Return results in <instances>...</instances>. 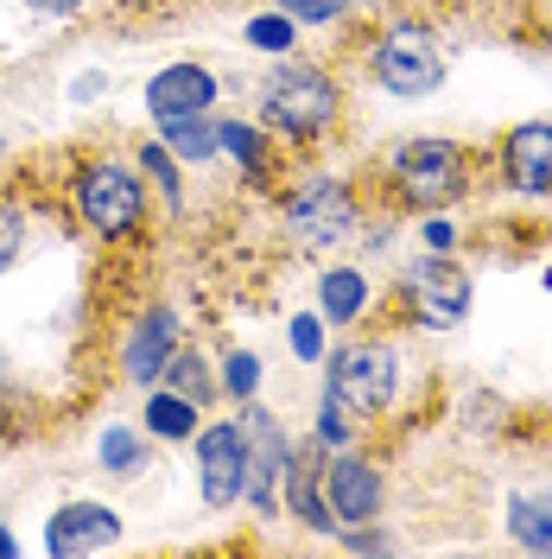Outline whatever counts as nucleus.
<instances>
[{
	"instance_id": "1",
	"label": "nucleus",
	"mask_w": 552,
	"mask_h": 559,
	"mask_svg": "<svg viewBox=\"0 0 552 559\" xmlns=\"http://www.w3.org/2000/svg\"><path fill=\"white\" fill-rule=\"evenodd\" d=\"M254 115L274 140H292V146H311L337 128L344 115V90L324 64H299V58H274L267 76L254 83Z\"/></svg>"
},
{
	"instance_id": "2",
	"label": "nucleus",
	"mask_w": 552,
	"mask_h": 559,
	"mask_svg": "<svg viewBox=\"0 0 552 559\" xmlns=\"http://www.w3.org/2000/svg\"><path fill=\"white\" fill-rule=\"evenodd\" d=\"M70 216L96 236V242H134L140 229H146V178L128 166V159H108V153H89V159H76V173H70Z\"/></svg>"
},
{
	"instance_id": "3",
	"label": "nucleus",
	"mask_w": 552,
	"mask_h": 559,
	"mask_svg": "<svg viewBox=\"0 0 552 559\" xmlns=\"http://www.w3.org/2000/svg\"><path fill=\"white\" fill-rule=\"evenodd\" d=\"M369 76H375L387 96H400V103H419V96H432L439 83H445V45L439 33L425 26V20H387L369 45Z\"/></svg>"
},
{
	"instance_id": "4",
	"label": "nucleus",
	"mask_w": 552,
	"mask_h": 559,
	"mask_svg": "<svg viewBox=\"0 0 552 559\" xmlns=\"http://www.w3.org/2000/svg\"><path fill=\"white\" fill-rule=\"evenodd\" d=\"M400 394V362L387 344H344L324 356V401L344 407L356 426L362 419H381Z\"/></svg>"
},
{
	"instance_id": "5",
	"label": "nucleus",
	"mask_w": 552,
	"mask_h": 559,
	"mask_svg": "<svg viewBox=\"0 0 552 559\" xmlns=\"http://www.w3.org/2000/svg\"><path fill=\"white\" fill-rule=\"evenodd\" d=\"M387 178H394V191L419 210H445L464 198V185H470V159H464V146L457 140H439V134H413L400 140L394 153H387Z\"/></svg>"
},
{
	"instance_id": "6",
	"label": "nucleus",
	"mask_w": 552,
	"mask_h": 559,
	"mask_svg": "<svg viewBox=\"0 0 552 559\" xmlns=\"http://www.w3.org/2000/svg\"><path fill=\"white\" fill-rule=\"evenodd\" d=\"M279 216H286V242L305 248V254H331V248H344L362 229L356 191H349L344 178H305V185H292V198H286Z\"/></svg>"
},
{
	"instance_id": "7",
	"label": "nucleus",
	"mask_w": 552,
	"mask_h": 559,
	"mask_svg": "<svg viewBox=\"0 0 552 559\" xmlns=\"http://www.w3.org/2000/svg\"><path fill=\"white\" fill-rule=\"evenodd\" d=\"M191 477H197V502L209 515H229L248 489V432L242 419H209L191 432Z\"/></svg>"
},
{
	"instance_id": "8",
	"label": "nucleus",
	"mask_w": 552,
	"mask_h": 559,
	"mask_svg": "<svg viewBox=\"0 0 552 559\" xmlns=\"http://www.w3.org/2000/svg\"><path fill=\"white\" fill-rule=\"evenodd\" d=\"M400 299L413 306V324L451 331V324L470 318V274H464L451 254L425 248V254H413V261L400 267Z\"/></svg>"
},
{
	"instance_id": "9",
	"label": "nucleus",
	"mask_w": 552,
	"mask_h": 559,
	"mask_svg": "<svg viewBox=\"0 0 552 559\" xmlns=\"http://www.w3.org/2000/svg\"><path fill=\"white\" fill-rule=\"evenodd\" d=\"M242 432H248V489H242V502L254 509V522H274V515H286V509H279V477H286L292 439H286L279 419L261 407V394L242 401Z\"/></svg>"
},
{
	"instance_id": "10",
	"label": "nucleus",
	"mask_w": 552,
	"mask_h": 559,
	"mask_svg": "<svg viewBox=\"0 0 552 559\" xmlns=\"http://www.w3.org/2000/svg\"><path fill=\"white\" fill-rule=\"evenodd\" d=\"M317 489H324V502H331V515L337 527H362L381 515V502H387V489H381V471L369 457L356 452V445H337V452L317 457Z\"/></svg>"
},
{
	"instance_id": "11",
	"label": "nucleus",
	"mask_w": 552,
	"mask_h": 559,
	"mask_svg": "<svg viewBox=\"0 0 552 559\" xmlns=\"http://www.w3.org/2000/svg\"><path fill=\"white\" fill-rule=\"evenodd\" d=\"M121 547V509L103 496H70L45 515V554L51 559H89Z\"/></svg>"
},
{
	"instance_id": "12",
	"label": "nucleus",
	"mask_w": 552,
	"mask_h": 559,
	"mask_svg": "<svg viewBox=\"0 0 552 559\" xmlns=\"http://www.w3.org/2000/svg\"><path fill=\"white\" fill-rule=\"evenodd\" d=\"M216 96H223V76L197 58H172L146 76L140 103H146V121H178V115H216Z\"/></svg>"
},
{
	"instance_id": "13",
	"label": "nucleus",
	"mask_w": 552,
	"mask_h": 559,
	"mask_svg": "<svg viewBox=\"0 0 552 559\" xmlns=\"http://www.w3.org/2000/svg\"><path fill=\"white\" fill-rule=\"evenodd\" d=\"M184 344V318L172 306H146V312L128 324V337H121V376L134 388H153L166 376V362H172V349Z\"/></svg>"
},
{
	"instance_id": "14",
	"label": "nucleus",
	"mask_w": 552,
	"mask_h": 559,
	"mask_svg": "<svg viewBox=\"0 0 552 559\" xmlns=\"http://www.w3.org/2000/svg\"><path fill=\"white\" fill-rule=\"evenodd\" d=\"M317 457H324V445H317V439L292 445V457H286V477H279V509H286L299 527L324 534V540H337V515H331V502H324V489H317Z\"/></svg>"
},
{
	"instance_id": "15",
	"label": "nucleus",
	"mask_w": 552,
	"mask_h": 559,
	"mask_svg": "<svg viewBox=\"0 0 552 559\" xmlns=\"http://www.w3.org/2000/svg\"><path fill=\"white\" fill-rule=\"evenodd\" d=\"M502 178L520 198H552V121H520L502 140Z\"/></svg>"
},
{
	"instance_id": "16",
	"label": "nucleus",
	"mask_w": 552,
	"mask_h": 559,
	"mask_svg": "<svg viewBox=\"0 0 552 559\" xmlns=\"http://www.w3.org/2000/svg\"><path fill=\"white\" fill-rule=\"evenodd\" d=\"M146 464H153V432H146V426L108 419L103 432H96V471H103V477L134 484V477H146Z\"/></svg>"
},
{
	"instance_id": "17",
	"label": "nucleus",
	"mask_w": 552,
	"mask_h": 559,
	"mask_svg": "<svg viewBox=\"0 0 552 559\" xmlns=\"http://www.w3.org/2000/svg\"><path fill=\"white\" fill-rule=\"evenodd\" d=\"M140 426H146L153 439H166V445H191V432L204 426V407H197V401H184L178 388L153 382V388H146V407H140Z\"/></svg>"
},
{
	"instance_id": "18",
	"label": "nucleus",
	"mask_w": 552,
	"mask_h": 559,
	"mask_svg": "<svg viewBox=\"0 0 552 559\" xmlns=\"http://www.w3.org/2000/svg\"><path fill=\"white\" fill-rule=\"evenodd\" d=\"M317 318H324V324H356V318H369V274H362V267H324V274H317Z\"/></svg>"
},
{
	"instance_id": "19",
	"label": "nucleus",
	"mask_w": 552,
	"mask_h": 559,
	"mask_svg": "<svg viewBox=\"0 0 552 559\" xmlns=\"http://www.w3.org/2000/svg\"><path fill=\"white\" fill-rule=\"evenodd\" d=\"M216 146H223V159H236V173L242 178H261L274 173V146H267V128H254V121H216Z\"/></svg>"
},
{
	"instance_id": "20",
	"label": "nucleus",
	"mask_w": 552,
	"mask_h": 559,
	"mask_svg": "<svg viewBox=\"0 0 552 559\" xmlns=\"http://www.w3.org/2000/svg\"><path fill=\"white\" fill-rule=\"evenodd\" d=\"M153 134L172 146L178 166H209V159H223V146H216V115H178V121H159Z\"/></svg>"
},
{
	"instance_id": "21",
	"label": "nucleus",
	"mask_w": 552,
	"mask_h": 559,
	"mask_svg": "<svg viewBox=\"0 0 552 559\" xmlns=\"http://www.w3.org/2000/svg\"><path fill=\"white\" fill-rule=\"evenodd\" d=\"M508 534H515L527 554H552V489L508 496Z\"/></svg>"
},
{
	"instance_id": "22",
	"label": "nucleus",
	"mask_w": 552,
	"mask_h": 559,
	"mask_svg": "<svg viewBox=\"0 0 552 559\" xmlns=\"http://www.w3.org/2000/svg\"><path fill=\"white\" fill-rule=\"evenodd\" d=\"M140 178L159 191V204H166V216H184V173H178V159H172V146L153 134V140H140Z\"/></svg>"
},
{
	"instance_id": "23",
	"label": "nucleus",
	"mask_w": 552,
	"mask_h": 559,
	"mask_svg": "<svg viewBox=\"0 0 552 559\" xmlns=\"http://www.w3.org/2000/svg\"><path fill=\"white\" fill-rule=\"evenodd\" d=\"M159 382L178 388V394H184V401H197V407H209V401H216V369L204 362V349H184V344H178Z\"/></svg>"
},
{
	"instance_id": "24",
	"label": "nucleus",
	"mask_w": 552,
	"mask_h": 559,
	"mask_svg": "<svg viewBox=\"0 0 552 559\" xmlns=\"http://www.w3.org/2000/svg\"><path fill=\"white\" fill-rule=\"evenodd\" d=\"M248 51H261V58H292V45H299V26L279 13V7H267V13H254L242 26Z\"/></svg>"
},
{
	"instance_id": "25",
	"label": "nucleus",
	"mask_w": 552,
	"mask_h": 559,
	"mask_svg": "<svg viewBox=\"0 0 552 559\" xmlns=\"http://www.w3.org/2000/svg\"><path fill=\"white\" fill-rule=\"evenodd\" d=\"M261 382H267V362H261L254 349H229V356H223V376H216V388H223L236 407H242V401H254V394H261Z\"/></svg>"
},
{
	"instance_id": "26",
	"label": "nucleus",
	"mask_w": 552,
	"mask_h": 559,
	"mask_svg": "<svg viewBox=\"0 0 552 559\" xmlns=\"http://www.w3.org/2000/svg\"><path fill=\"white\" fill-rule=\"evenodd\" d=\"M26 236H33V223H26V204H20V198H0V274H13V267H20V254H26Z\"/></svg>"
},
{
	"instance_id": "27",
	"label": "nucleus",
	"mask_w": 552,
	"mask_h": 559,
	"mask_svg": "<svg viewBox=\"0 0 552 559\" xmlns=\"http://www.w3.org/2000/svg\"><path fill=\"white\" fill-rule=\"evenodd\" d=\"M274 7L292 20V26H331V20H344L356 0H274Z\"/></svg>"
},
{
	"instance_id": "28",
	"label": "nucleus",
	"mask_w": 552,
	"mask_h": 559,
	"mask_svg": "<svg viewBox=\"0 0 552 559\" xmlns=\"http://www.w3.org/2000/svg\"><path fill=\"white\" fill-rule=\"evenodd\" d=\"M311 439L324 445V452H337V445H356V419L344 407H331V401H317V426H311Z\"/></svg>"
},
{
	"instance_id": "29",
	"label": "nucleus",
	"mask_w": 552,
	"mask_h": 559,
	"mask_svg": "<svg viewBox=\"0 0 552 559\" xmlns=\"http://www.w3.org/2000/svg\"><path fill=\"white\" fill-rule=\"evenodd\" d=\"M286 344H292V356H299V362H317V356H324V318H317V312H292V324H286Z\"/></svg>"
},
{
	"instance_id": "30",
	"label": "nucleus",
	"mask_w": 552,
	"mask_h": 559,
	"mask_svg": "<svg viewBox=\"0 0 552 559\" xmlns=\"http://www.w3.org/2000/svg\"><path fill=\"white\" fill-rule=\"evenodd\" d=\"M96 96H108V76H103V70H83V76L70 83V103H76V108H89Z\"/></svg>"
},
{
	"instance_id": "31",
	"label": "nucleus",
	"mask_w": 552,
	"mask_h": 559,
	"mask_svg": "<svg viewBox=\"0 0 552 559\" xmlns=\"http://www.w3.org/2000/svg\"><path fill=\"white\" fill-rule=\"evenodd\" d=\"M89 0H26V13H38V20H76Z\"/></svg>"
},
{
	"instance_id": "32",
	"label": "nucleus",
	"mask_w": 552,
	"mask_h": 559,
	"mask_svg": "<svg viewBox=\"0 0 552 559\" xmlns=\"http://www.w3.org/2000/svg\"><path fill=\"white\" fill-rule=\"evenodd\" d=\"M419 236H425V248H439V254H445V248L457 242V223H451V216H432V223H425Z\"/></svg>"
},
{
	"instance_id": "33",
	"label": "nucleus",
	"mask_w": 552,
	"mask_h": 559,
	"mask_svg": "<svg viewBox=\"0 0 552 559\" xmlns=\"http://www.w3.org/2000/svg\"><path fill=\"white\" fill-rule=\"evenodd\" d=\"M13 554H20V540H13V527L0 522V559H13Z\"/></svg>"
},
{
	"instance_id": "34",
	"label": "nucleus",
	"mask_w": 552,
	"mask_h": 559,
	"mask_svg": "<svg viewBox=\"0 0 552 559\" xmlns=\"http://www.w3.org/2000/svg\"><path fill=\"white\" fill-rule=\"evenodd\" d=\"M7 388H13V356L0 349V394H7Z\"/></svg>"
},
{
	"instance_id": "35",
	"label": "nucleus",
	"mask_w": 552,
	"mask_h": 559,
	"mask_svg": "<svg viewBox=\"0 0 552 559\" xmlns=\"http://www.w3.org/2000/svg\"><path fill=\"white\" fill-rule=\"evenodd\" d=\"M0 159H7V140H0Z\"/></svg>"
},
{
	"instance_id": "36",
	"label": "nucleus",
	"mask_w": 552,
	"mask_h": 559,
	"mask_svg": "<svg viewBox=\"0 0 552 559\" xmlns=\"http://www.w3.org/2000/svg\"><path fill=\"white\" fill-rule=\"evenodd\" d=\"M547 286H552V274H547Z\"/></svg>"
}]
</instances>
